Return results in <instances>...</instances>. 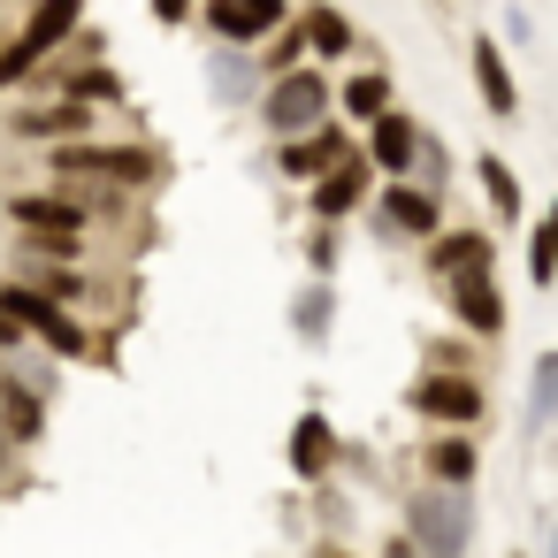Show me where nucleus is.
<instances>
[{"label": "nucleus", "mask_w": 558, "mask_h": 558, "mask_svg": "<svg viewBox=\"0 0 558 558\" xmlns=\"http://www.w3.org/2000/svg\"><path fill=\"white\" fill-rule=\"evenodd\" d=\"M413 413H428L436 428H451V436H466L482 413H489V390L474 383V375H451V367H428L421 383H413Z\"/></svg>", "instance_id": "nucleus-7"}, {"label": "nucleus", "mask_w": 558, "mask_h": 558, "mask_svg": "<svg viewBox=\"0 0 558 558\" xmlns=\"http://www.w3.org/2000/svg\"><path fill=\"white\" fill-rule=\"evenodd\" d=\"M199 24H207L222 47H268L276 24H291V9H283V0H215Z\"/></svg>", "instance_id": "nucleus-10"}, {"label": "nucleus", "mask_w": 558, "mask_h": 558, "mask_svg": "<svg viewBox=\"0 0 558 558\" xmlns=\"http://www.w3.org/2000/svg\"><path fill=\"white\" fill-rule=\"evenodd\" d=\"M375 215H383L390 238H421V245L444 238V199H436L428 184H383V192H375Z\"/></svg>", "instance_id": "nucleus-9"}, {"label": "nucleus", "mask_w": 558, "mask_h": 558, "mask_svg": "<svg viewBox=\"0 0 558 558\" xmlns=\"http://www.w3.org/2000/svg\"><path fill=\"white\" fill-rule=\"evenodd\" d=\"M543 230H550V245H558V207H550V222H543Z\"/></svg>", "instance_id": "nucleus-29"}, {"label": "nucleus", "mask_w": 558, "mask_h": 558, "mask_svg": "<svg viewBox=\"0 0 558 558\" xmlns=\"http://www.w3.org/2000/svg\"><path fill=\"white\" fill-rule=\"evenodd\" d=\"M451 291V314L474 329V337H505V291L489 276H466V283H444Z\"/></svg>", "instance_id": "nucleus-16"}, {"label": "nucleus", "mask_w": 558, "mask_h": 558, "mask_svg": "<svg viewBox=\"0 0 558 558\" xmlns=\"http://www.w3.org/2000/svg\"><path fill=\"white\" fill-rule=\"evenodd\" d=\"M314 558H352V550H337V543H314Z\"/></svg>", "instance_id": "nucleus-28"}, {"label": "nucleus", "mask_w": 558, "mask_h": 558, "mask_svg": "<svg viewBox=\"0 0 558 558\" xmlns=\"http://www.w3.org/2000/svg\"><path fill=\"white\" fill-rule=\"evenodd\" d=\"M0 314H9L24 337H39L54 360H100V352H108V344L93 337V322H85V314H70V306L39 299V291H32V283H16V276L0 283Z\"/></svg>", "instance_id": "nucleus-2"}, {"label": "nucleus", "mask_w": 558, "mask_h": 558, "mask_svg": "<svg viewBox=\"0 0 558 558\" xmlns=\"http://www.w3.org/2000/svg\"><path fill=\"white\" fill-rule=\"evenodd\" d=\"M390 558H421V550H413V543H405V535H398V543H390Z\"/></svg>", "instance_id": "nucleus-27"}, {"label": "nucleus", "mask_w": 558, "mask_h": 558, "mask_svg": "<svg viewBox=\"0 0 558 558\" xmlns=\"http://www.w3.org/2000/svg\"><path fill=\"white\" fill-rule=\"evenodd\" d=\"M77 24H85L77 0H47V9H32V16H24V32H16L9 47H0V85L39 77V62H47L62 39H77Z\"/></svg>", "instance_id": "nucleus-5"}, {"label": "nucleus", "mask_w": 558, "mask_h": 558, "mask_svg": "<svg viewBox=\"0 0 558 558\" xmlns=\"http://www.w3.org/2000/svg\"><path fill=\"white\" fill-rule=\"evenodd\" d=\"M16 352H24V329H16L9 314H0V360H16Z\"/></svg>", "instance_id": "nucleus-26"}, {"label": "nucleus", "mask_w": 558, "mask_h": 558, "mask_svg": "<svg viewBox=\"0 0 558 558\" xmlns=\"http://www.w3.org/2000/svg\"><path fill=\"white\" fill-rule=\"evenodd\" d=\"M16 138H62V146H85L100 131V108H77V100H39V108H16L9 116Z\"/></svg>", "instance_id": "nucleus-11"}, {"label": "nucleus", "mask_w": 558, "mask_h": 558, "mask_svg": "<svg viewBox=\"0 0 558 558\" xmlns=\"http://www.w3.org/2000/svg\"><path fill=\"white\" fill-rule=\"evenodd\" d=\"M47 169L70 184V192H138V184H154L161 177V154H146V146H100V138H85V146H47Z\"/></svg>", "instance_id": "nucleus-1"}, {"label": "nucleus", "mask_w": 558, "mask_h": 558, "mask_svg": "<svg viewBox=\"0 0 558 558\" xmlns=\"http://www.w3.org/2000/svg\"><path fill=\"white\" fill-rule=\"evenodd\" d=\"M367 184H375V169H367L360 154H352L344 169H329V177L314 184V199H306V207H314V222H344V215L367 199Z\"/></svg>", "instance_id": "nucleus-14"}, {"label": "nucleus", "mask_w": 558, "mask_h": 558, "mask_svg": "<svg viewBox=\"0 0 558 558\" xmlns=\"http://www.w3.org/2000/svg\"><path fill=\"white\" fill-rule=\"evenodd\" d=\"M291 314H299V329H306V337H322V322H329V291H306Z\"/></svg>", "instance_id": "nucleus-25"}, {"label": "nucleus", "mask_w": 558, "mask_h": 558, "mask_svg": "<svg viewBox=\"0 0 558 558\" xmlns=\"http://www.w3.org/2000/svg\"><path fill=\"white\" fill-rule=\"evenodd\" d=\"M352 154H360V138H352L344 123H322L314 138H291L276 161H283V177H306V184H322V177H329V169H344Z\"/></svg>", "instance_id": "nucleus-12"}, {"label": "nucleus", "mask_w": 558, "mask_h": 558, "mask_svg": "<svg viewBox=\"0 0 558 558\" xmlns=\"http://www.w3.org/2000/svg\"><path fill=\"white\" fill-rule=\"evenodd\" d=\"M466 54H474V85H482V108H489V116H512V108H520V93H512V70H505L497 39L482 32V39H474Z\"/></svg>", "instance_id": "nucleus-18"}, {"label": "nucleus", "mask_w": 558, "mask_h": 558, "mask_svg": "<svg viewBox=\"0 0 558 558\" xmlns=\"http://www.w3.org/2000/svg\"><path fill=\"white\" fill-rule=\"evenodd\" d=\"M337 100H344L352 123H383V116H390V77H383V70H360V77L337 85Z\"/></svg>", "instance_id": "nucleus-20"}, {"label": "nucleus", "mask_w": 558, "mask_h": 558, "mask_svg": "<svg viewBox=\"0 0 558 558\" xmlns=\"http://www.w3.org/2000/svg\"><path fill=\"white\" fill-rule=\"evenodd\" d=\"M421 154H428V138H421V123L413 116H383V123H367V138H360V161L367 169H383V184H413V169H421Z\"/></svg>", "instance_id": "nucleus-8"}, {"label": "nucleus", "mask_w": 558, "mask_h": 558, "mask_svg": "<svg viewBox=\"0 0 558 558\" xmlns=\"http://www.w3.org/2000/svg\"><path fill=\"white\" fill-rule=\"evenodd\" d=\"M550 413H558V352L535 360V383H527V428H550Z\"/></svg>", "instance_id": "nucleus-23"}, {"label": "nucleus", "mask_w": 558, "mask_h": 558, "mask_svg": "<svg viewBox=\"0 0 558 558\" xmlns=\"http://www.w3.org/2000/svg\"><path fill=\"white\" fill-rule=\"evenodd\" d=\"M9 375H16V367H9ZM39 428H47V390L9 383V390H0V436H9V451L39 444Z\"/></svg>", "instance_id": "nucleus-17"}, {"label": "nucleus", "mask_w": 558, "mask_h": 558, "mask_svg": "<svg viewBox=\"0 0 558 558\" xmlns=\"http://www.w3.org/2000/svg\"><path fill=\"white\" fill-rule=\"evenodd\" d=\"M0 466H9V436H0Z\"/></svg>", "instance_id": "nucleus-31"}, {"label": "nucleus", "mask_w": 558, "mask_h": 558, "mask_svg": "<svg viewBox=\"0 0 558 558\" xmlns=\"http://www.w3.org/2000/svg\"><path fill=\"white\" fill-rule=\"evenodd\" d=\"M100 207H116L108 192H9V222L24 230V238H70V245H85L93 238V215Z\"/></svg>", "instance_id": "nucleus-3"}, {"label": "nucleus", "mask_w": 558, "mask_h": 558, "mask_svg": "<svg viewBox=\"0 0 558 558\" xmlns=\"http://www.w3.org/2000/svg\"><path fill=\"white\" fill-rule=\"evenodd\" d=\"M421 474H428V489H459V497H466V482L482 474V451H474V436H451V428H436V436L421 444Z\"/></svg>", "instance_id": "nucleus-13"}, {"label": "nucleus", "mask_w": 558, "mask_h": 558, "mask_svg": "<svg viewBox=\"0 0 558 558\" xmlns=\"http://www.w3.org/2000/svg\"><path fill=\"white\" fill-rule=\"evenodd\" d=\"M9 383H16V375H9V360H0V390H9Z\"/></svg>", "instance_id": "nucleus-30"}, {"label": "nucleus", "mask_w": 558, "mask_h": 558, "mask_svg": "<svg viewBox=\"0 0 558 558\" xmlns=\"http://www.w3.org/2000/svg\"><path fill=\"white\" fill-rule=\"evenodd\" d=\"M329 100H337V85H329L322 70H283V77L260 93V123L291 146V138H314V131L329 123Z\"/></svg>", "instance_id": "nucleus-4"}, {"label": "nucleus", "mask_w": 558, "mask_h": 558, "mask_svg": "<svg viewBox=\"0 0 558 558\" xmlns=\"http://www.w3.org/2000/svg\"><path fill=\"white\" fill-rule=\"evenodd\" d=\"M337 466V428L322 421V413H299V428H291V474H329Z\"/></svg>", "instance_id": "nucleus-19"}, {"label": "nucleus", "mask_w": 558, "mask_h": 558, "mask_svg": "<svg viewBox=\"0 0 558 558\" xmlns=\"http://www.w3.org/2000/svg\"><path fill=\"white\" fill-rule=\"evenodd\" d=\"M474 177H482V192H489L497 222H512V215H520V177H512V169H505L497 154H482V161H474Z\"/></svg>", "instance_id": "nucleus-22"}, {"label": "nucleus", "mask_w": 558, "mask_h": 558, "mask_svg": "<svg viewBox=\"0 0 558 558\" xmlns=\"http://www.w3.org/2000/svg\"><path fill=\"white\" fill-rule=\"evenodd\" d=\"M466 535H474V520H466V497H459V489H421V497L405 505V543H413L421 558H459Z\"/></svg>", "instance_id": "nucleus-6"}, {"label": "nucleus", "mask_w": 558, "mask_h": 558, "mask_svg": "<svg viewBox=\"0 0 558 558\" xmlns=\"http://www.w3.org/2000/svg\"><path fill=\"white\" fill-rule=\"evenodd\" d=\"M428 268L444 283H466V276H489V230H444L428 245Z\"/></svg>", "instance_id": "nucleus-15"}, {"label": "nucleus", "mask_w": 558, "mask_h": 558, "mask_svg": "<svg viewBox=\"0 0 558 558\" xmlns=\"http://www.w3.org/2000/svg\"><path fill=\"white\" fill-rule=\"evenodd\" d=\"M550 558H558V535H550Z\"/></svg>", "instance_id": "nucleus-32"}, {"label": "nucleus", "mask_w": 558, "mask_h": 558, "mask_svg": "<svg viewBox=\"0 0 558 558\" xmlns=\"http://www.w3.org/2000/svg\"><path fill=\"white\" fill-rule=\"evenodd\" d=\"M527 276H535L543 291L558 283V245H550V230H535V238H527Z\"/></svg>", "instance_id": "nucleus-24"}, {"label": "nucleus", "mask_w": 558, "mask_h": 558, "mask_svg": "<svg viewBox=\"0 0 558 558\" xmlns=\"http://www.w3.org/2000/svg\"><path fill=\"white\" fill-rule=\"evenodd\" d=\"M299 32H306V47H314L322 62L352 54V16H344V9H314V16H299Z\"/></svg>", "instance_id": "nucleus-21"}]
</instances>
